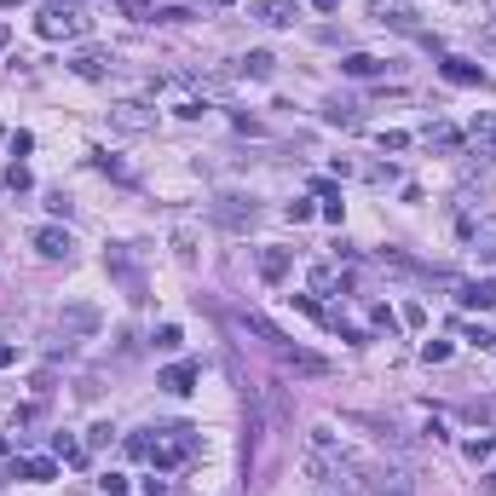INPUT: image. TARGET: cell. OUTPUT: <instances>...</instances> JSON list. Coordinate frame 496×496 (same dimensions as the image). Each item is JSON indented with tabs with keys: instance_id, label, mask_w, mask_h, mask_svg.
<instances>
[{
	"instance_id": "1",
	"label": "cell",
	"mask_w": 496,
	"mask_h": 496,
	"mask_svg": "<svg viewBox=\"0 0 496 496\" xmlns=\"http://www.w3.org/2000/svg\"><path fill=\"white\" fill-rule=\"evenodd\" d=\"M370 18L381 23V29H398V35H421V23H416V12L404 6V0H375L370 6Z\"/></svg>"
},
{
	"instance_id": "2",
	"label": "cell",
	"mask_w": 496,
	"mask_h": 496,
	"mask_svg": "<svg viewBox=\"0 0 496 496\" xmlns=\"http://www.w3.org/2000/svg\"><path fill=\"white\" fill-rule=\"evenodd\" d=\"M110 127H121V133H156V110H145V104H116L110 110Z\"/></svg>"
},
{
	"instance_id": "3",
	"label": "cell",
	"mask_w": 496,
	"mask_h": 496,
	"mask_svg": "<svg viewBox=\"0 0 496 496\" xmlns=\"http://www.w3.org/2000/svg\"><path fill=\"white\" fill-rule=\"evenodd\" d=\"M277 364H283L289 375H329V364H324L318 352H300V346H289V341L277 346Z\"/></svg>"
},
{
	"instance_id": "4",
	"label": "cell",
	"mask_w": 496,
	"mask_h": 496,
	"mask_svg": "<svg viewBox=\"0 0 496 496\" xmlns=\"http://www.w3.org/2000/svg\"><path fill=\"white\" fill-rule=\"evenodd\" d=\"M214 219L231 225V231H248V225H254V202H243V197H214Z\"/></svg>"
},
{
	"instance_id": "5",
	"label": "cell",
	"mask_w": 496,
	"mask_h": 496,
	"mask_svg": "<svg viewBox=\"0 0 496 496\" xmlns=\"http://www.w3.org/2000/svg\"><path fill=\"white\" fill-rule=\"evenodd\" d=\"M248 12H254L260 23H272V29H289V23L300 18V6H294V0H248Z\"/></svg>"
},
{
	"instance_id": "6",
	"label": "cell",
	"mask_w": 496,
	"mask_h": 496,
	"mask_svg": "<svg viewBox=\"0 0 496 496\" xmlns=\"http://www.w3.org/2000/svg\"><path fill=\"white\" fill-rule=\"evenodd\" d=\"M35 248L47 254V260H70V254H75V237L64 231V225H40V231H35Z\"/></svg>"
},
{
	"instance_id": "7",
	"label": "cell",
	"mask_w": 496,
	"mask_h": 496,
	"mask_svg": "<svg viewBox=\"0 0 496 496\" xmlns=\"http://www.w3.org/2000/svg\"><path fill=\"white\" fill-rule=\"evenodd\" d=\"M439 75H444L450 87H479V81H485V70H479V64H468V58H444V64H439Z\"/></svg>"
},
{
	"instance_id": "8",
	"label": "cell",
	"mask_w": 496,
	"mask_h": 496,
	"mask_svg": "<svg viewBox=\"0 0 496 496\" xmlns=\"http://www.w3.org/2000/svg\"><path fill=\"white\" fill-rule=\"evenodd\" d=\"M456 306H479V312H490L496 306V283L485 277V283H456Z\"/></svg>"
},
{
	"instance_id": "9",
	"label": "cell",
	"mask_w": 496,
	"mask_h": 496,
	"mask_svg": "<svg viewBox=\"0 0 496 496\" xmlns=\"http://www.w3.org/2000/svg\"><path fill=\"white\" fill-rule=\"evenodd\" d=\"M260 277L265 283H283L289 277V248H260Z\"/></svg>"
},
{
	"instance_id": "10",
	"label": "cell",
	"mask_w": 496,
	"mask_h": 496,
	"mask_svg": "<svg viewBox=\"0 0 496 496\" xmlns=\"http://www.w3.org/2000/svg\"><path fill=\"white\" fill-rule=\"evenodd\" d=\"M64 329H75V335H93L99 329V312L93 306H64V318H58Z\"/></svg>"
},
{
	"instance_id": "11",
	"label": "cell",
	"mask_w": 496,
	"mask_h": 496,
	"mask_svg": "<svg viewBox=\"0 0 496 496\" xmlns=\"http://www.w3.org/2000/svg\"><path fill=\"white\" fill-rule=\"evenodd\" d=\"M70 70H75L81 81H99V75L110 70V58H104V53H75V58H70Z\"/></svg>"
},
{
	"instance_id": "12",
	"label": "cell",
	"mask_w": 496,
	"mask_h": 496,
	"mask_svg": "<svg viewBox=\"0 0 496 496\" xmlns=\"http://www.w3.org/2000/svg\"><path fill=\"white\" fill-rule=\"evenodd\" d=\"M87 23L75 18V12H47V18H40V35H81Z\"/></svg>"
},
{
	"instance_id": "13",
	"label": "cell",
	"mask_w": 496,
	"mask_h": 496,
	"mask_svg": "<svg viewBox=\"0 0 496 496\" xmlns=\"http://www.w3.org/2000/svg\"><path fill=\"white\" fill-rule=\"evenodd\" d=\"M162 387H167V392H191V387H197V364H173V370H162Z\"/></svg>"
},
{
	"instance_id": "14",
	"label": "cell",
	"mask_w": 496,
	"mask_h": 496,
	"mask_svg": "<svg viewBox=\"0 0 496 496\" xmlns=\"http://www.w3.org/2000/svg\"><path fill=\"white\" fill-rule=\"evenodd\" d=\"M18 473H23V479H58V462H53V456H29V462L12 468V479H18Z\"/></svg>"
},
{
	"instance_id": "15",
	"label": "cell",
	"mask_w": 496,
	"mask_h": 496,
	"mask_svg": "<svg viewBox=\"0 0 496 496\" xmlns=\"http://www.w3.org/2000/svg\"><path fill=\"white\" fill-rule=\"evenodd\" d=\"M104 265H110V272H116V277H121L133 294H139V272H133V260H127L121 248H110V254H104Z\"/></svg>"
},
{
	"instance_id": "16",
	"label": "cell",
	"mask_w": 496,
	"mask_h": 496,
	"mask_svg": "<svg viewBox=\"0 0 496 496\" xmlns=\"http://www.w3.org/2000/svg\"><path fill=\"white\" fill-rule=\"evenodd\" d=\"M421 139H427V145H439V150H462V133H456V127H444V121H433Z\"/></svg>"
},
{
	"instance_id": "17",
	"label": "cell",
	"mask_w": 496,
	"mask_h": 496,
	"mask_svg": "<svg viewBox=\"0 0 496 496\" xmlns=\"http://www.w3.org/2000/svg\"><path fill=\"white\" fill-rule=\"evenodd\" d=\"M341 70H346V75H381L387 64H381V58H370V53H346V64H341Z\"/></svg>"
},
{
	"instance_id": "18",
	"label": "cell",
	"mask_w": 496,
	"mask_h": 496,
	"mask_svg": "<svg viewBox=\"0 0 496 496\" xmlns=\"http://www.w3.org/2000/svg\"><path fill=\"white\" fill-rule=\"evenodd\" d=\"M468 133H473L479 145H490V150H496V116H473V121H468Z\"/></svg>"
},
{
	"instance_id": "19",
	"label": "cell",
	"mask_w": 496,
	"mask_h": 496,
	"mask_svg": "<svg viewBox=\"0 0 496 496\" xmlns=\"http://www.w3.org/2000/svg\"><path fill=\"white\" fill-rule=\"evenodd\" d=\"M243 70L265 81V75H272V70H277V58H272V53H248V58H243Z\"/></svg>"
},
{
	"instance_id": "20",
	"label": "cell",
	"mask_w": 496,
	"mask_h": 496,
	"mask_svg": "<svg viewBox=\"0 0 496 496\" xmlns=\"http://www.w3.org/2000/svg\"><path fill=\"white\" fill-rule=\"evenodd\" d=\"M324 121H329V127H358V110H352V104H329Z\"/></svg>"
},
{
	"instance_id": "21",
	"label": "cell",
	"mask_w": 496,
	"mask_h": 496,
	"mask_svg": "<svg viewBox=\"0 0 496 496\" xmlns=\"http://www.w3.org/2000/svg\"><path fill=\"white\" fill-rule=\"evenodd\" d=\"M110 439H116L110 421H93V427H87V450H99V444H110Z\"/></svg>"
},
{
	"instance_id": "22",
	"label": "cell",
	"mask_w": 496,
	"mask_h": 496,
	"mask_svg": "<svg viewBox=\"0 0 496 496\" xmlns=\"http://www.w3.org/2000/svg\"><path fill=\"white\" fill-rule=\"evenodd\" d=\"M370 324H375L381 335H392V329H398V318H392V312H387V306H370Z\"/></svg>"
},
{
	"instance_id": "23",
	"label": "cell",
	"mask_w": 496,
	"mask_h": 496,
	"mask_svg": "<svg viewBox=\"0 0 496 496\" xmlns=\"http://www.w3.org/2000/svg\"><path fill=\"white\" fill-rule=\"evenodd\" d=\"M127 456H133V462H150V439L133 433V439H127Z\"/></svg>"
},
{
	"instance_id": "24",
	"label": "cell",
	"mask_w": 496,
	"mask_h": 496,
	"mask_svg": "<svg viewBox=\"0 0 496 496\" xmlns=\"http://www.w3.org/2000/svg\"><path fill=\"white\" fill-rule=\"evenodd\" d=\"M179 341H185V335H179L173 324H162V329H156V346H162V352H179Z\"/></svg>"
},
{
	"instance_id": "25",
	"label": "cell",
	"mask_w": 496,
	"mask_h": 496,
	"mask_svg": "<svg viewBox=\"0 0 496 496\" xmlns=\"http://www.w3.org/2000/svg\"><path fill=\"white\" fill-rule=\"evenodd\" d=\"M145 496H179V485H173V479H156V473H150V479H145Z\"/></svg>"
},
{
	"instance_id": "26",
	"label": "cell",
	"mask_w": 496,
	"mask_h": 496,
	"mask_svg": "<svg viewBox=\"0 0 496 496\" xmlns=\"http://www.w3.org/2000/svg\"><path fill=\"white\" fill-rule=\"evenodd\" d=\"M421 358H427V364H444V358H450V341H427Z\"/></svg>"
},
{
	"instance_id": "27",
	"label": "cell",
	"mask_w": 496,
	"mask_h": 496,
	"mask_svg": "<svg viewBox=\"0 0 496 496\" xmlns=\"http://www.w3.org/2000/svg\"><path fill=\"white\" fill-rule=\"evenodd\" d=\"M116 6H121L127 18H150V0H116Z\"/></svg>"
},
{
	"instance_id": "28",
	"label": "cell",
	"mask_w": 496,
	"mask_h": 496,
	"mask_svg": "<svg viewBox=\"0 0 496 496\" xmlns=\"http://www.w3.org/2000/svg\"><path fill=\"white\" fill-rule=\"evenodd\" d=\"M335 283V265H312V289H329Z\"/></svg>"
},
{
	"instance_id": "29",
	"label": "cell",
	"mask_w": 496,
	"mask_h": 496,
	"mask_svg": "<svg viewBox=\"0 0 496 496\" xmlns=\"http://www.w3.org/2000/svg\"><path fill=\"white\" fill-rule=\"evenodd\" d=\"M462 341H473V346H496V335H490V329H485V324H473V329H468V335H462Z\"/></svg>"
},
{
	"instance_id": "30",
	"label": "cell",
	"mask_w": 496,
	"mask_h": 496,
	"mask_svg": "<svg viewBox=\"0 0 496 496\" xmlns=\"http://www.w3.org/2000/svg\"><path fill=\"white\" fill-rule=\"evenodd\" d=\"M150 18H162V23H185L191 12H185V6H162V12H150Z\"/></svg>"
},
{
	"instance_id": "31",
	"label": "cell",
	"mask_w": 496,
	"mask_h": 496,
	"mask_svg": "<svg viewBox=\"0 0 496 496\" xmlns=\"http://www.w3.org/2000/svg\"><path fill=\"white\" fill-rule=\"evenodd\" d=\"M312 214H318V208H312V202H289V219H294V225H306Z\"/></svg>"
},
{
	"instance_id": "32",
	"label": "cell",
	"mask_w": 496,
	"mask_h": 496,
	"mask_svg": "<svg viewBox=\"0 0 496 496\" xmlns=\"http://www.w3.org/2000/svg\"><path fill=\"white\" fill-rule=\"evenodd\" d=\"M99 485H104V496H127V479H121V473H110V479H99Z\"/></svg>"
},
{
	"instance_id": "33",
	"label": "cell",
	"mask_w": 496,
	"mask_h": 496,
	"mask_svg": "<svg viewBox=\"0 0 496 496\" xmlns=\"http://www.w3.org/2000/svg\"><path fill=\"white\" fill-rule=\"evenodd\" d=\"M479 47H485V53H496V23H479Z\"/></svg>"
},
{
	"instance_id": "34",
	"label": "cell",
	"mask_w": 496,
	"mask_h": 496,
	"mask_svg": "<svg viewBox=\"0 0 496 496\" xmlns=\"http://www.w3.org/2000/svg\"><path fill=\"white\" fill-rule=\"evenodd\" d=\"M485 496H496V468H490V473H485Z\"/></svg>"
},
{
	"instance_id": "35",
	"label": "cell",
	"mask_w": 496,
	"mask_h": 496,
	"mask_svg": "<svg viewBox=\"0 0 496 496\" xmlns=\"http://www.w3.org/2000/svg\"><path fill=\"white\" fill-rule=\"evenodd\" d=\"M12 358H18V352H12V346H0V370H6V364H12Z\"/></svg>"
},
{
	"instance_id": "36",
	"label": "cell",
	"mask_w": 496,
	"mask_h": 496,
	"mask_svg": "<svg viewBox=\"0 0 496 496\" xmlns=\"http://www.w3.org/2000/svg\"><path fill=\"white\" fill-rule=\"evenodd\" d=\"M318 12H335V0H318Z\"/></svg>"
},
{
	"instance_id": "37",
	"label": "cell",
	"mask_w": 496,
	"mask_h": 496,
	"mask_svg": "<svg viewBox=\"0 0 496 496\" xmlns=\"http://www.w3.org/2000/svg\"><path fill=\"white\" fill-rule=\"evenodd\" d=\"M214 6H231V0H214Z\"/></svg>"
}]
</instances>
